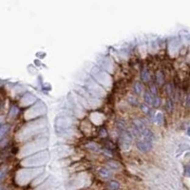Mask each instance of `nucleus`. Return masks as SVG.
Returning a JSON list of instances; mask_svg holds the SVG:
<instances>
[{"label":"nucleus","mask_w":190,"mask_h":190,"mask_svg":"<svg viewBox=\"0 0 190 190\" xmlns=\"http://www.w3.org/2000/svg\"><path fill=\"white\" fill-rule=\"evenodd\" d=\"M116 126L119 132V135H120L121 139V145L123 149L125 150H128L130 148V145L132 142V134L128 130V126L123 121H118L116 123Z\"/></svg>","instance_id":"obj_1"},{"label":"nucleus","mask_w":190,"mask_h":190,"mask_svg":"<svg viewBox=\"0 0 190 190\" xmlns=\"http://www.w3.org/2000/svg\"><path fill=\"white\" fill-rule=\"evenodd\" d=\"M137 147L139 148V150H140V151H142V152H148L149 150L152 148V142L142 139V140L138 141Z\"/></svg>","instance_id":"obj_2"},{"label":"nucleus","mask_w":190,"mask_h":190,"mask_svg":"<svg viewBox=\"0 0 190 190\" xmlns=\"http://www.w3.org/2000/svg\"><path fill=\"white\" fill-rule=\"evenodd\" d=\"M144 97H145V101L146 104L148 105H153L154 103V96L152 95V93H150L149 91H146L145 94H144Z\"/></svg>","instance_id":"obj_3"},{"label":"nucleus","mask_w":190,"mask_h":190,"mask_svg":"<svg viewBox=\"0 0 190 190\" xmlns=\"http://www.w3.org/2000/svg\"><path fill=\"white\" fill-rule=\"evenodd\" d=\"M99 173H100V176L103 177V178H105V179H107V178L111 177V172H110L107 168H102V169H100Z\"/></svg>","instance_id":"obj_4"},{"label":"nucleus","mask_w":190,"mask_h":190,"mask_svg":"<svg viewBox=\"0 0 190 190\" xmlns=\"http://www.w3.org/2000/svg\"><path fill=\"white\" fill-rule=\"evenodd\" d=\"M119 187H120V185H119V184L117 183V181H111L108 183V188L110 190H118Z\"/></svg>","instance_id":"obj_5"},{"label":"nucleus","mask_w":190,"mask_h":190,"mask_svg":"<svg viewBox=\"0 0 190 190\" xmlns=\"http://www.w3.org/2000/svg\"><path fill=\"white\" fill-rule=\"evenodd\" d=\"M142 81L144 82H147V81H149V73H148V71H147V69H142Z\"/></svg>","instance_id":"obj_6"},{"label":"nucleus","mask_w":190,"mask_h":190,"mask_svg":"<svg viewBox=\"0 0 190 190\" xmlns=\"http://www.w3.org/2000/svg\"><path fill=\"white\" fill-rule=\"evenodd\" d=\"M8 130H9V125H2L1 128H0V139L5 135Z\"/></svg>","instance_id":"obj_7"},{"label":"nucleus","mask_w":190,"mask_h":190,"mask_svg":"<svg viewBox=\"0 0 190 190\" xmlns=\"http://www.w3.org/2000/svg\"><path fill=\"white\" fill-rule=\"evenodd\" d=\"M7 172H8V167H6V166H4V167H2L1 169H0V181H1L6 177Z\"/></svg>","instance_id":"obj_8"},{"label":"nucleus","mask_w":190,"mask_h":190,"mask_svg":"<svg viewBox=\"0 0 190 190\" xmlns=\"http://www.w3.org/2000/svg\"><path fill=\"white\" fill-rule=\"evenodd\" d=\"M134 90H135L136 93L141 94L142 91V86L140 83H136L135 85H134Z\"/></svg>","instance_id":"obj_9"},{"label":"nucleus","mask_w":190,"mask_h":190,"mask_svg":"<svg viewBox=\"0 0 190 190\" xmlns=\"http://www.w3.org/2000/svg\"><path fill=\"white\" fill-rule=\"evenodd\" d=\"M185 175L186 177H190V164L186 165L185 168Z\"/></svg>","instance_id":"obj_10"},{"label":"nucleus","mask_w":190,"mask_h":190,"mask_svg":"<svg viewBox=\"0 0 190 190\" xmlns=\"http://www.w3.org/2000/svg\"><path fill=\"white\" fill-rule=\"evenodd\" d=\"M162 121H163V115H162V113H158L157 116H156V122L158 124H161Z\"/></svg>","instance_id":"obj_11"},{"label":"nucleus","mask_w":190,"mask_h":190,"mask_svg":"<svg viewBox=\"0 0 190 190\" xmlns=\"http://www.w3.org/2000/svg\"><path fill=\"white\" fill-rule=\"evenodd\" d=\"M157 80H158V82L159 83H163L164 82V77H163V73H161V72H159L157 74Z\"/></svg>","instance_id":"obj_12"},{"label":"nucleus","mask_w":190,"mask_h":190,"mask_svg":"<svg viewBox=\"0 0 190 190\" xmlns=\"http://www.w3.org/2000/svg\"><path fill=\"white\" fill-rule=\"evenodd\" d=\"M142 107V109L144 110V111H145L146 113H148L149 109H148V107H146L145 105H142V107Z\"/></svg>","instance_id":"obj_13"},{"label":"nucleus","mask_w":190,"mask_h":190,"mask_svg":"<svg viewBox=\"0 0 190 190\" xmlns=\"http://www.w3.org/2000/svg\"><path fill=\"white\" fill-rule=\"evenodd\" d=\"M108 165H109V166H111L112 168H117V167H116V166H117V164H115V163H109Z\"/></svg>","instance_id":"obj_14"},{"label":"nucleus","mask_w":190,"mask_h":190,"mask_svg":"<svg viewBox=\"0 0 190 190\" xmlns=\"http://www.w3.org/2000/svg\"><path fill=\"white\" fill-rule=\"evenodd\" d=\"M187 105L190 106V94H189V96H188V98H187Z\"/></svg>","instance_id":"obj_15"},{"label":"nucleus","mask_w":190,"mask_h":190,"mask_svg":"<svg viewBox=\"0 0 190 190\" xmlns=\"http://www.w3.org/2000/svg\"><path fill=\"white\" fill-rule=\"evenodd\" d=\"M187 134H188V135L190 136V128H189L187 129Z\"/></svg>","instance_id":"obj_16"},{"label":"nucleus","mask_w":190,"mask_h":190,"mask_svg":"<svg viewBox=\"0 0 190 190\" xmlns=\"http://www.w3.org/2000/svg\"><path fill=\"white\" fill-rule=\"evenodd\" d=\"M0 190H4V187H3V186H1V185H0Z\"/></svg>","instance_id":"obj_17"}]
</instances>
